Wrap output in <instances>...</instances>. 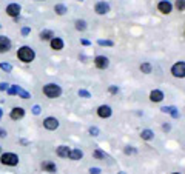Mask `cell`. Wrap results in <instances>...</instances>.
I'll use <instances>...</instances> for the list:
<instances>
[{
	"instance_id": "8d00e7d4",
	"label": "cell",
	"mask_w": 185,
	"mask_h": 174,
	"mask_svg": "<svg viewBox=\"0 0 185 174\" xmlns=\"http://www.w3.org/2000/svg\"><path fill=\"white\" fill-rule=\"evenodd\" d=\"M29 33H31V29H29V28H23V29H22V34H23V36H28Z\"/></svg>"
},
{
	"instance_id": "ab89813d",
	"label": "cell",
	"mask_w": 185,
	"mask_h": 174,
	"mask_svg": "<svg viewBox=\"0 0 185 174\" xmlns=\"http://www.w3.org/2000/svg\"><path fill=\"white\" fill-rule=\"evenodd\" d=\"M164 131H170V125H164Z\"/></svg>"
},
{
	"instance_id": "e0dca14e",
	"label": "cell",
	"mask_w": 185,
	"mask_h": 174,
	"mask_svg": "<svg viewBox=\"0 0 185 174\" xmlns=\"http://www.w3.org/2000/svg\"><path fill=\"white\" fill-rule=\"evenodd\" d=\"M68 157H70L71 160H80V159L83 157V153H82L80 149H71Z\"/></svg>"
},
{
	"instance_id": "277c9868",
	"label": "cell",
	"mask_w": 185,
	"mask_h": 174,
	"mask_svg": "<svg viewBox=\"0 0 185 174\" xmlns=\"http://www.w3.org/2000/svg\"><path fill=\"white\" fill-rule=\"evenodd\" d=\"M171 74L174 76V77H185V63L184 62H178L176 65H173V68H171Z\"/></svg>"
},
{
	"instance_id": "74e56055",
	"label": "cell",
	"mask_w": 185,
	"mask_h": 174,
	"mask_svg": "<svg viewBox=\"0 0 185 174\" xmlns=\"http://www.w3.org/2000/svg\"><path fill=\"white\" fill-rule=\"evenodd\" d=\"M6 136H8L6 130H2V128H0V137H6Z\"/></svg>"
},
{
	"instance_id": "d6986e66",
	"label": "cell",
	"mask_w": 185,
	"mask_h": 174,
	"mask_svg": "<svg viewBox=\"0 0 185 174\" xmlns=\"http://www.w3.org/2000/svg\"><path fill=\"white\" fill-rule=\"evenodd\" d=\"M52 37H54V34H52L51 29H43V31L40 33V39H42V40H51Z\"/></svg>"
},
{
	"instance_id": "4dcf8cb0",
	"label": "cell",
	"mask_w": 185,
	"mask_h": 174,
	"mask_svg": "<svg viewBox=\"0 0 185 174\" xmlns=\"http://www.w3.org/2000/svg\"><path fill=\"white\" fill-rule=\"evenodd\" d=\"M125 154H136V148H133V146H127V148H125Z\"/></svg>"
},
{
	"instance_id": "b9f144b4",
	"label": "cell",
	"mask_w": 185,
	"mask_h": 174,
	"mask_svg": "<svg viewBox=\"0 0 185 174\" xmlns=\"http://www.w3.org/2000/svg\"><path fill=\"white\" fill-rule=\"evenodd\" d=\"M173 174H179V173H173Z\"/></svg>"
},
{
	"instance_id": "5b68a950",
	"label": "cell",
	"mask_w": 185,
	"mask_h": 174,
	"mask_svg": "<svg viewBox=\"0 0 185 174\" xmlns=\"http://www.w3.org/2000/svg\"><path fill=\"white\" fill-rule=\"evenodd\" d=\"M20 11H22V8H20L19 3H11V5L6 6V14H8L9 17H19Z\"/></svg>"
},
{
	"instance_id": "52a82bcc",
	"label": "cell",
	"mask_w": 185,
	"mask_h": 174,
	"mask_svg": "<svg viewBox=\"0 0 185 174\" xmlns=\"http://www.w3.org/2000/svg\"><path fill=\"white\" fill-rule=\"evenodd\" d=\"M43 127L49 131L57 130V128H59V120H57L56 117H46L45 120H43Z\"/></svg>"
},
{
	"instance_id": "9a60e30c",
	"label": "cell",
	"mask_w": 185,
	"mask_h": 174,
	"mask_svg": "<svg viewBox=\"0 0 185 174\" xmlns=\"http://www.w3.org/2000/svg\"><path fill=\"white\" fill-rule=\"evenodd\" d=\"M49 43H51V48L56 49V51L63 49V40H62L60 37H52V39L49 40Z\"/></svg>"
},
{
	"instance_id": "44dd1931",
	"label": "cell",
	"mask_w": 185,
	"mask_h": 174,
	"mask_svg": "<svg viewBox=\"0 0 185 174\" xmlns=\"http://www.w3.org/2000/svg\"><path fill=\"white\" fill-rule=\"evenodd\" d=\"M54 11H56V12H57L59 16H63V14H66V12H68L66 6H65V5H60V3L54 6Z\"/></svg>"
},
{
	"instance_id": "ee69618b",
	"label": "cell",
	"mask_w": 185,
	"mask_h": 174,
	"mask_svg": "<svg viewBox=\"0 0 185 174\" xmlns=\"http://www.w3.org/2000/svg\"><path fill=\"white\" fill-rule=\"evenodd\" d=\"M39 2H40V0H39Z\"/></svg>"
},
{
	"instance_id": "d6a6232c",
	"label": "cell",
	"mask_w": 185,
	"mask_h": 174,
	"mask_svg": "<svg viewBox=\"0 0 185 174\" xmlns=\"http://www.w3.org/2000/svg\"><path fill=\"white\" fill-rule=\"evenodd\" d=\"M90 134L96 137V136H99V130H97L96 127H91V128H90Z\"/></svg>"
},
{
	"instance_id": "ac0fdd59",
	"label": "cell",
	"mask_w": 185,
	"mask_h": 174,
	"mask_svg": "<svg viewBox=\"0 0 185 174\" xmlns=\"http://www.w3.org/2000/svg\"><path fill=\"white\" fill-rule=\"evenodd\" d=\"M162 111H164V113H168V114H171L174 119H178V117H179V113H176L178 109H176L174 106H164V108H162Z\"/></svg>"
},
{
	"instance_id": "f546056e",
	"label": "cell",
	"mask_w": 185,
	"mask_h": 174,
	"mask_svg": "<svg viewBox=\"0 0 185 174\" xmlns=\"http://www.w3.org/2000/svg\"><path fill=\"white\" fill-rule=\"evenodd\" d=\"M99 45H100V46H113V42H111V40H99Z\"/></svg>"
},
{
	"instance_id": "1f68e13d",
	"label": "cell",
	"mask_w": 185,
	"mask_h": 174,
	"mask_svg": "<svg viewBox=\"0 0 185 174\" xmlns=\"http://www.w3.org/2000/svg\"><path fill=\"white\" fill-rule=\"evenodd\" d=\"M108 91H110L111 94H117V92H119V88L116 87V85H111V87L108 88Z\"/></svg>"
},
{
	"instance_id": "83f0119b",
	"label": "cell",
	"mask_w": 185,
	"mask_h": 174,
	"mask_svg": "<svg viewBox=\"0 0 185 174\" xmlns=\"http://www.w3.org/2000/svg\"><path fill=\"white\" fill-rule=\"evenodd\" d=\"M79 96L80 97H85V99H90L91 97V94L88 91H85V89H79Z\"/></svg>"
},
{
	"instance_id": "2e32d148",
	"label": "cell",
	"mask_w": 185,
	"mask_h": 174,
	"mask_svg": "<svg viewBox=\"0 0 185 174\" xmlns=\"http://www.w3.org/2000/svg\"><path fill=\"white\" fill-rule=\"evenodd\" d=\"M70 151H71V148H70V146H65V145H60V146L56 149V153H57L59 157H68V156H70Z\"/></svg>"
},
{
	"instance_id": "60d3db41",
	"label": "cell",
	"mask_w": 185,
	"mask_h": 174,
	"mask_svg": "<svg viewBox=\"0 0 185 174\" xmlns=\"http://www.w3.org/2000/svg\"><path fill=\"white\" fill-rule=\"evenodd\" d=\"M2 114H3V113H2V109H0V119H2Z\"/></svg>"
},
{
	"instance_id": "d590c367",
	"label": "cell",
	"mask_w": 185,
	"mask_h": 174,
	"mask_svg": "<svg viewBox=\"0 0 185 174\" xmlns=\"http://www.w3.org/2000/svg\"><path fill=\"white\" fill-rule=\"evenodd\" d=\"M33 113H34L36 116H39V114H40V106H34V108H33Z\"/></svg>"
},
{
	"instance_id": "7bdbcfd3",
	"label": "cell",
	"mask_w": 185,
	"mask_h": 174,
	"mask_svg": "<svg viewBox=\"0 0 185 174\" xmlns=\"http://www.w3.org/2000/svg\"><path fill=\"white\" fill-rule=\"evenodd\" d=\"M0 151H2V148H0Z\"/></svg>"
},
{
	"instance_id": "8fae6325",
	"label": "cell",
	"mask_w": 185,
	"mask_h": 174,
	"mask_svg": "<svg viewBox=\"0 0 185 174\" xmlns=\"http://www.w3.org/2000/svg\"><path fill=\"white\" fill-rule=\"evenodd\" d=\"M9 49H11V40L6 36H0V54L8 52Z\"/></svg>"
},
{
	"instance_id": "d4e9b609",
	"label": "cell",
	"mask_w": 185,
	"mask_h": 174,
	"mask_svg": "<svg viewBox=\"0 0 185 174\" xmlns=\"http://www.w3.org/2000/svg\"><path fill=\"white\" fill-rule=\"evenodd\" d=\"M8 94H11V96H14V94H17V91H19V87L17 85H11V87H8Z\"/></svg>"
},
{
	"instance_id": "e575fe53",
	"label": "cell",
	"mask_w": 185,
	"mask_h": 174,
	"mask_svg": "<svg viewBox=\"0 0 185 174\" xmlns=\"http://www.w3.org/2000/svg\"><path fill=\"white\" fill-rule=\"evenodd\" d=\"M90 174H100V168H90Z\"/></svg>"
},
{
	"instance_id": "6da1fadb",
	"label": "cell",
	"mask_w": 185,
	"mask_h": 174,
	"mask_svg": "<svg viewBox=\"0 0 185 174\" xmlns=\"http://www.w3.org/2000/svg\"><path fill=\"white\" fill-rule=\"evenodd\" d=\"M17 57L23 63H31L34 60V57H36V52H34V49L31 46H22L17 51Z\"/></svg>"
},
{
	"instance_id": "30bf717a",
	"label": "cell",
	"mask_w": 185,
	"mask_h": 174,
	"mask_svg": "<svg viewBox=\"0 0 185 174\" xmlns=\"http://www.w3.org/2000/svg\"><path fill=\"white\" fill-rule=\"evenodd\" d=\"M9 116H11L12 120H20V119L25 116V109H23L22 106H14V108L11 109Z\"/></svg>"
},
{
	"instance_id": "ffe728a7",
	"label": "cell",
	"mask_w": 185,
	"mask_h": 174,
	"mask_svg": "<svg viewBox=\"0 0 185 174\" xmlns=\"http://www.w3.org/2000/svg\"><path fill=\"white\" fill-rule=\"evenodd\" d=\"M140 137H142L143 140H151V139L154 137V132L151 130H143L140 132Z\"/></svg>"
},
{
	"instance_id": "7a4b0ae2",
	"label": "cell",
	"mask_w": 185,
	"mask_h": 174,
	"mask_svg": "<svg viewBox=\"0 0 185 174\" xmlns=\"http://www.w3.org/2000/svg\"><path fill=\"white\" fill-rule=\"evenodd\" d=\"M43 94L49 99H56V97H59L62 94V88L59 85H56V83H48V85L43 87Z\"/></svg>"
},
{
	"instance_id": "484cf974",
	"label": "cell",
	"mask_w": 185,
	"mask_h": 174,
	"mask_svg": "<svg viewBox=\"0 0 185 174\" xmlns=\"http://www.w3.org/2000/svg\"><path fill=\"white\" fill-rule=\"evenodd\" d=\"M17 94L22 97V99H29V92H26V91H23L22 88L19 87V91H17Z\"/></svg>"
},
{
	"instance_id": "cb8c5ba5",
	"label": "cell",
	"mask_w": 185,
	"mask_h": 174,
	"mask_svg": "<svg viewBox=\"0 0 185 174\" xmlns=\"http://www.w3.org/2000/svg\"><path fill=\"white\" fill-rule=\"evenodd\" d=\"M92 156H94L96 159H105V157H106V154H105L103 151H100V149H96V151L92 153Z\"/></svg>"
},
{
	"instance_id": "603a6c76",
	"label": "cell",
	"mask_w": 185,
	"mask_h": 174,
	"mask_svg": "<svg viewBox=\"0 0 185 174\" xmlns=\"http://www.w3.org/2000/svg\"><path fill=\"white\" fill-rule=\"evenodd\" d=\"M76 29L77 31H85L87 29V22L85 20H76Z\"/></svg>"
},
{
	"instance_id": "f1b7e54d",
	"label": "cell",
	"mask_w": 185,
	"mask_h": 174,
	"mask_svg": "<svg viewBox=\"0 0 185 174\" xmlns=\"http://www.w3.org/2000/svg\"><path fill=\"white\" fill-rule=\"evenodd\" d=\"M0 68H2L3 71H6V73H9V71L12 69V66H11L9 63H2V65H0Z\"/></svg>"
},
{
	"instance_id": "9c48e42d",
	"label": "cell",
	"mask_w": 185,
	"mask_h": 174,
	"mask_svg": "<svg viewBox=\"0 0 185 174\" xmlns=\"http://www.w3.org/2000/svg\"><path fill=\"white\" fill-rule=\"evenodd\" d=\"M111 114H113V111H111V106H108V105H100L97 108V116L102 119H108Z\"/></svg>"
},
{
	"instance_id": "f35d334b",
	"label": "cell",
	"mask_w": 185,
	"mask_h": 174,
	"mask_svg": "<svg viewBox=\"0 0 185 174\" xmlns=\"http://www.w3.org/2000/svg\"><path fill=\"white\" fill-rule=\"evenodd\" d=\"M82 45H85V46H88V45H90V42H88V40H85V39H83V40H82Z\"/></svg>"
},
{
	"instance_id": "7402d4cb",
	"label": "cell",
	"mask_w": 185,
	"mask_h": 174,
	"mask_svg": "<svg viewBox=\"0 0 185 174\" xmlns=\"http://www.w3.org/2000/svg\"><path fill=\"white\" fill-rule=\"evenodd\" d=\"M140 71H142L143 74H150V73L153 71V66H151L148 62H145V63H142V65H140Z\"/></svg>"
},
{
	"instance_id": "8992f818",
	"label": "cell",
	"mask_w": 185,
	"mask_h": 174,
	"mask_svg": "<svg viewBox=\"0 0 185 174\" xmlns=\"http://www.w3.org/2000/svg\"><path fill=\"white\" fill-rule=\"evenodd\" d=\"M94 65H96L99 69H106L108 65H110V60H108V57H105V56H97V57L94 59Z\"/></svg>"
},
{
	"instance_id": "7c38bea8",
	"label": "cell",
	"mask_w": 185,
	"mask_h": 174,
	"mask_svg": "<svg viewBox=\"0 0 185 174\" xmlns=\"http://www.w3.org/2000/svg\"><path fill=\"white\" fill-rule=\"evenodd\" d=\"M171 3L168 2V0H162V2H159V5H157V9L162 12V14H170L171 12Z\"/></svg>"
},
{
	"instance_id": "836d02e7",
	"label": "cell",
	"mask_w": 185,
	"mask_h": 174,
	"mask_svg": "<svg viewBox=\"0 0 185 174\" xmlns=\"http://www.w3.org/2000/svg\"><path fill=\"white\" fill-rule=\"evenodd\" d=\"M8 87H9L8 83H5V82H2V83H0V91H6V89H8Z\"/></svg>"
},
{
	"instance_id": "ba28073f",
	"label": "cell",
	"mask_w": 185,
	"mask_h": 174,
	"mask_svg": "<svg viewBox=\"0 0 185 174\" xmlns=\"http://www.w3.org/2000/svg\"><path fill=\"white\" fill-rule=\"evenodd\" d=\"M94 11L99 14V16H103L106 12H110V5L106 2H97L96 6H94Z\"/></svg>"
},
{
	"instance_id": "4316f807",
	"label": "cell",
	"mask_w": 185,
	"mask_h": 174,
	"mask_svg": "<svg viewBox=\"0 0 185 174\" xmlns=\"http://www.w3.org/2000/svg\"><path fill=\"white\" fill-rule=\"evenodd\" d=\"M176 8H178L179 11H184V8H185V2H184V0H176Z\"/></svg>"
},
{
	"instance_id": "3957f363",
	"label": "cell",
	"mask_w": 185,
	"mask_h": 174,
	"mask_svg": "<svg viewBox=\"0 0 185 174\" xmlns=\"http://www.w3.org/2000/svg\"><path fill=\"white\" fill-rule=\"evenodd\" d=\"M0 162L3 165H8V167H16L19 163V157L14 154V153H5L2 157H0Z\"/></svg>"
},
{
	"instance_id": "4fadbf2b",
	"label": "cell",
	"mask_w": 185,
	"mask_h": 174,
	"mask_svg": "<svg viewBox=\"0 0 185 174\" xmlns=\"http://www.w3.org/2000/svg\"><path fill=\"white\" fill-rule=\"evenodd\" d=\"M42 170H43L45 173H56V171H57V167H56V163L51 162V160H43V162H42Z\"/></svg>"
},
{
	"instance_id": "5bb4252c",
	"label": "cell",
	"mask_w": 185,
	"mask_h": 174,
	"mask_svg": "<svg viewBox=\"0 0 185 174\" xmlns=\"http://www.w3.org/2000/svg\"><path fill=\"white\" fill-rule=\"evenodd\" d=\"M150 100L151 102H162L164 100V92L162 91H159V89H153L151 92H150Z\"/></svg>"
}]
</instances>
